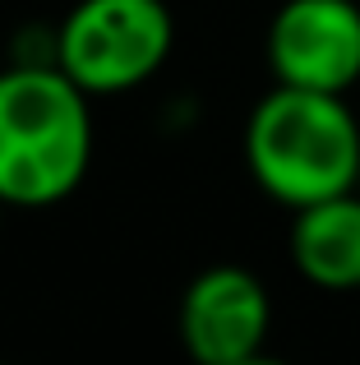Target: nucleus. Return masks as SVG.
Masks as SVG:
<instances>
[{
    "label": "nucleus",
    "instance_id": "obj_1",
    "mask_svg": "<svg viewBox=\"0 0 360 365\" xmlns=\"http://www.w3.org/2000/svg\"><path fill=\"white\" fill-rule=\"evenodd\" d=\"M92 162L88 93L46 61L0 70V199L46 208L83 185Z\"/></svg>",
    "mask_w": 360,
    "mask_h": 365
},
{
    "label": "nucleus",
    "instance_id": "obj_2",
    "mask_svg": "<svg viewBox=\"0 0 360 365\" xmlns=\"http://www.w3.org/2000/svg\"><path fill=\"white\" fill-rule=\"evenodd\" d=\"M245 162L263 195L305 208L356 190L360 120L346 93H314L277 83L245 125Z\"/></svg>",
    "mask_w": 360,
    "mask_h": 365
},
{
    "label": "nucleus",
    "instance_id": "obj_3",
    "mask_svg": "<svg viewBox=\"0 0 360 365\" xmlns=\"http://www.w3.org/2000/svg\"><path fill=\"white\" fill-rule=\"evenodd\" d=\"M176 42L162 0H79L55 28V65L88 98L129 93L166 65Z\"/></svg>",
    "mask_w": 360,
    "mask_h": 365
},
{
    "label": "nucleus",
    "instance_id": "obj_4",
    "mask_svg": "<svg viewBox=\"0 0 360 365\" xmlns=\"http://www.w3.org/2000/svg\"><path fill=\"white\" fill-rule=\"evenodd\" d=\"M268 65L291 88L346 93L360 79V5L287 0L268 24Z\"/></svg>",
    "mask_w": 360,
    "mask_h": 365
},
{
    "label": "nucleus",
    "instance_id": "obj_5",
    "mask_svg": "<svg viewBox=\"0 0 360 365\" xmlns=\"http://www.w3.org/2000/svg\"><path fill=\"white\" fill-rule=\"evenodd\" d=\"M272 301L263 282L240 264L203 268L180 296L176 329L194 365H240L263 351Z\"/></svg>",
    "mask_w": 360,
    "mask_h": 365
},
{
    "label": "nucleus",
    "instance_id": "obj_6",
    "mask_svg": "<svg viewBox=\"0 0 360 365\" xmlns=\"http://www.w3.org/2000/svg\"><path fill=\"white\" fill-rule=\"evenodd\" d=\"M291 264L305 282L324 287V292H356L360 287V195L356 190L296 208Z\"/></svg>",
    "mask_w": 360,
    "mask_h": 365
},
{
    "label": "nucleus",
    "instance_id": "obj_7",
    "mask_svg": "<svg viewBox=\"0 0 360 365\" xmlns=\"http://www.w3.org/2000/svg\"><path fill=\"white\" fill-rule=\"evenodd\" d=\"M240 365H287V361H277V356H263V351H259V356H250V361H240Z\"/></svg>",
    "mask_w": 360,
    "mask_h": 365
},
{
    "label": "nucleus",
    "instance_id": "obj_8",
    "mask_svg": "<svg viewBox=\"0 0 360 365\" xmlns=\"http://www.w3.org/2000/svg\"><path fill=\"white\" fill-rule=\"evenodd\" d=\"M0 208H5V199H0Z\"/></svg>",
    "mask_w": 360,
    "mask_h": 365
}]
</instances>
